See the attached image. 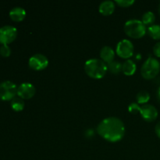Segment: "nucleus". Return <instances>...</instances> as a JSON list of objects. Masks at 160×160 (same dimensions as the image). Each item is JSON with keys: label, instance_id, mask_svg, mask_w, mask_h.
<instances>
[{"label": "nucleus", "instance_id": "f257e3e1", "mask_svg": "<svg viewBox=\"0 0 160 160\" xmlns=\"http://www.w3.org/2000/svg\"><path fill=\"white\" fill-rule=\"evenodd\" d=\"M97 132L107 142H120L124 137V123L117 117H107L98 123L97 127Z\"/></svg>", "mask_w": 160, "mask_h": 160}, {"label": "nucleus", "instance_id": "f03ea898", "mask_svg": "<svg viewBox=\"0 0 160 160\" xmlns=\"http://www.w3.org/2000/svg\"><path fill=\"white\" fill-rule=\"evenodd\" d=\"M107 64L100 59H88L84 63V71L93 79H101L107 72Z\"/></svg>", "mask_w": 160, "mask_h": 160}, {"label": "nucleus", "instance_id": "7ed1b4c3", "mask_svg": "<svg viewBox=\"0 0 160 160\" xmlns=\"http://www.w3.org/2000/svg\"><path fill=\"white\" fill-rule=\"evenodd\" d=\"M124 32L128 37L132 38H142L147 32L146 26L142 20L132 19L129 20L124 24Z\"/></svg>", "mask_w": 160, "mask_h": 160}, {"label": "nucleus", "instance_id": "20e7f679", "mask_svg": "<svg viewBox=\"0 0 160 160\" xmlns=\"http://www.w3.org/2000/svg\"><path fill=\"white\" fill-rule=\"evenodd\" d=\"M160 72V62L154 57H148L141 68V74L145 80H152Z\"/></svg>", "mask_w": 160, "mask_h": 160}, {"label": "nucleus", "instance_id": "39448f33", "mask_svg": "<svg viewBox=\"0 0 160 160\" xmlns=\"http://www.w3.org/2000/svg\"><path fill=\"white\" fill-rule=\"evenodd\" d=\"M17 87L10 81L0 83V99L2 101H12L17 95Z\"/></svg>", "mask_w": 160, "mask_h": 160}, {"label": "nucleus", "instance_id": "423d86ee", "mask_svg": "<svg viewBox=\"0 0 160 160\" xmlns=\"http://www.w3.org/2000/svg\"><path fill=\"white\" fill-rule=\"evenodd\" d=\"M134 45L128 39H123L118 42L116 48V52L120 58L130 59L134 55Z\"/></svg>", "mask_w": 160, "mask_h": 160}, {"label": "nucleus", "instance_id": "0eeeda50", "mask_svg": "<svg viewBox=\"0 0 160 160\" xmlns=\"http://www.w3.org/2000/svg\"><path fill=\"white\" fill-rule=\"evenodd\" d=\"M17 37V29L13 26L6 25L0 28V44L9 45Z\"/></svg>", "mask_w": 160, "mask_h": 160}, {"label": "nucleus", "instance_id": "6e6552de", "mask_svg": "<svg viewBox=\"0 0 160 160\" xmlns=\"http://www.w3.org/2000/svg\"><path fill=\"white\" fill-rule=\"evenodd\" d=\"M29 67L36 71H41L47 68L48 66V59L45 55L37 53L31 56L28 61Z\"/></svg>", "mask_w": 160, "mask_h": 160}, {"label": "nucleus", "instance_id": "1a4fd4ad", "mask_svg": "<svg viewBox=\"0 0 160 160\" xmlns=\"http://www.w3.org/2000/svg\"><path fill=\"white\" fill-rule=\"evenodd\" d=\"M140 114L144 120L147 122H153L158 117V110L153 105L145 104L141 106Z\"/></svg>", "mask_w": 160, "mask_h": 160}, {"label": "nucleus", "instance_id": "9d476101", "mask_svg": "<svg viewBox=\"0 0 160 160\" xmlns=\"http://www.w3.org/2000/svg\"><path fill=\"white\" fill-rule=\"evenodd\" d=\"M36 88L32 84L28 82L22 83L17 88V95L22 99H30L35 95Z\"/></svg>", "mask_w": 160, "mask_h": 160}, {"label": "nucleus", "instance_id": "9b49d317", "mask_svg": "<svg viewBox=\"0 0 160 160\" xmlns=\"http://www.w3.org/2000/svg\"><path fill=\"white\" fill-rule=\"evenodd\" d=\"M115 2L110 0H106L100 3L98 6V10L101 14L104 16H109L113 13L115 10Z\"/></svg>", "mask_w": 160, "mask_h": 160}, {"label": "nucleus", "instance_id": "f8f14e48", "mask_svg": "<svg viewBox=\"0 0 160 160\" xmlns=\"http://www.w3.org/2000/svg\"><path fill=\"white\" fill-rule=\"evenodd\" d=\"M100 57L101 59L104 62L106 63H109V62L114 61V58H115V52L112 49V48L109 46H104L100 50Z\"/></svg>", "mask_w": 160, "mask_h": 160}, {"label": "nucleus", "instance_id": "ddd939ff", "mask_svg": "<svg viewBox=\"0 0 160 160\" xmlns=\"http://www.w3.org/2000/svg\"><path fill=\"white\" fill-rule=\"evenodd\" d=\"M9 17L14 22H20L26 17V11L23 8L17 6L9 11Z\"/></svg>", "mask_w": 160, "mask_h": 160}, {"label": "nucleus", "instance_id": "4468645a", "mask_svg": "<svg viewBox=\"0 0 160 160\" xmlns=\"http://www.w3.org/2000/svg\"><path fill=\"white\" fill-rule=\"evenodd\" d=\"M137 70L136 63L131 59H127L123 64H122V72L126 76H132L134 74Z\"/></svg>", "mask_w": 160, "mask_h": 160}, {"label": "nucleus", "instance_id": "2eb2a0df", "mask_svg": "<svg viewBox=\"0 0 160 160\" xmlns=\"http://www.w3.org/2000/svg\"><path fill=\"white\" fill-rule=\"evenodd\" d=\"M147 32L150 37L154 40H160V25L153 24L148 27Z\"/></svg>", "mask_w": 160, "mask_h": 160}, {"label": "nucleus", "instance_id": "dca6fc26", "mask_svg": "<svg viewBox=\"0 0 160 160\" xmlns=\"http://www.w3.org/2000/svg\"><path fill=\"white\" fill-rule=\"evenodd\" d=\"M25 103L23 99H22L20 97H15L11 101V107L16 112H20L24 109Z\"/></svg>", "mask_w": 160, "mask_h": 160}, {"label": "nucleus", "instance_id": "f3484780", "mask_svg": "<svg viewBox=\"0 0 160 160\" xmlns=\"http://www.w3.org/2000/svg\"><path fill=\"white\" fill-rule=\"evenodd\" d=\"M155 20H156V16H155L154 12L152 11H148V12H145L142 17V21L144 24L146 25H153Z\"/></svg>", "mask_w": 160, "mask_h": 160}, {"label": "nucleus", "instance_id": "a211bd4d", "mask_svg": "<svg viewBox=\"0 0 160 160\" xmlns=\"http://www.w3.org/2000/svg\"><path fill=\"white\" fill-rule=\"evenodd\" d=\"M136 99H137L138 104H147V102H148L150 99V95L148 92H146V91H140V92L138 93L137 96H136Z\"/></svg>", "mask_w": 160, "mask_h": 160}, {"label": "nucleus", "instance_id": "6ab92c4d", "mask_svg": "<svg viewBox=\"0 0 160 160\" xmlns=\"http://www.w3.org/2000/svg\"><path fill=\"white\" fill-rule=\"evenodd\" d=\"M107 68L110 73L113 74H118L122 72V64L120 62L114 60L107 64Z\"/></svg>", "mask_w": 160, "mask_h": 160}, {"label": "nucleus", "instance_id": "aec40b11", "mask_svg": "<svg viewBox=\"0 0 160 160\" xmlns=\"http://www.w3.org/2000/svg\"><path fill=\"white\" fill-rule=\"evenodd\" d=\"M0 55L2 57H9L11 55V48L9 45H2L0 47Z\"/></svg>", "mask_w": 160, "mask_h": 160}, {"label": "nucleus", "instance_id": "412c9836", "mask_svg": "<svg viewBox=\"0 0 160 160\" xmlns=\"http://www.w3.org/2000/svg\"><path fill=\"white\" fill-rule=\"evenodd\" d=\"M115 2L120 7H129L134 3V0H116Z\"/></svg>", "mask_w": 160, "mask_h": 160}, {"label": "nucleus", "instance_id": "4be33fe9", "mask_svg": "<svg viewBox=\"0 0 160 160\" xmlns=\"http://www.w3.org/2000/svg\"><path fill=\"white\" fill-rule=\"evenodd\" d=\"M140 109L141 106L139 104L136 102H132L131 104L129 105L128 106V111H129L131 113H138V112H140Z\"/></svg>", "mask_w": 160, "mask_h": 160}, {"label": "nucleus", "instance_id": "5701e85b", "mask_svg": "<svg viewBox=\"0 0 160 160\" xmlns=\"http://www.w3.org/2000/svg\"><path fill=\"white\" fill-rule=\"evenodd\" d=\"M153 53L156 57L160 58V42H157L153 47Z\"/></svg>", "mask_w": 160, "mask_h": 160}, {"label": "nucleus", "instance_id": "b1692460", "mask_svg": "<svg viewBox=\"0 0 160 160\" xmlns=\"http://www.w3.org/2000/svg\"><path fill=\"white\" fill-rule=\"evenodd\" d=\"M94 136V131L93 130H87V131H85V137L88 138H92Z\"/></svg>", "mask_w": 160, "mask_h": 160}, {"label": "nucleus", "instance_id": "393cba45", "mask_svg": "<svg viewBox=\"0 0 160 160\" xmlns=\"http://www.w3.org/2000/svg\"><path fill=\"white\" fill-rule=\"evenodd\" d=\"M155 132H156L157 137L160 139V121L156 125V128H155Z\"/></svg>", "mask_w": 160, "mask_h": 160}, {"label": "nucleus", "instance_id": "a878e982", "mask_svg": "<svg viewBox=\"0 0 160 160\" xmlns=\"http://www.w3.org/2000/svg\"><path fill=\"white\" fill-rule=\"evenodd\" d=\"M156 95H157V98L160 102V87L157 89V92H156Z\"/></svg>", "mask_w": 160, "mask_h": 160}, {"label": "nucleus", "instance_id": "bb28decb", "mask_svg": "<svg viewBox=\"0 0 160 160\" xmlns=\"http://www.w3.org/2000/svg\"><path fill=\"white\" fill-rule=\"evenodd\" d=\"M158 11H159V14L160 16V2H159V8H158Z\"/></svg>", "mask_w": 160, "mask_h": 160}]
</instances>
